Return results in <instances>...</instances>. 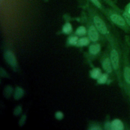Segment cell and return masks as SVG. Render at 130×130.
Listing matches in <instances>:
<instances>
[{
  "mask_svg": "<svg viewBox=\"0 0 130 130\" xmlns=\"http://www.w3.org/2000/svg\"><path fill=\"white\" fill-rule=\"evenodd\" d=\"M104 12L108 14L110 19L112 22L119 26L125 27L127 24L123 16H121L112 9L106 8Z\"/></svg>",
  "mask_w": 130,
  "mask_h": 130,
  "instance_id": "1",
  "label": "cell"
},
{
  "mask_svg": "<svg viewBox=\"0 0 130 130\" xmlns=\"http://www.w3.org/2000/svg\"><path fill=\"white\" fill-rule=\"evenodd\" d=\"M79 1L80 4H84V6L87 4H90L103 12L106 8L103 5L102 0H79Z\"/></svg>",
  "mask_w": 130,
  "mask_h": 130,
  "instance_id": "2",
  "label": "cell"
},
{
  "mask_svg": "<svg viewBox=\"0 0 130 130\" xmlns=\"http://www.w3.org/2000/svg\"><path fill=\"white\" fill-rule=\"evenodd\" d=\"M88 35L90 40L92 41L95 42L99 39V31L93 23L90 25L88 28Z\"/></svg>",
  "mask_w": 130,
  "mask_h": 130,
  "instance_id": "3",
  "label": "cell"
},
{
  "mask_svg": "<svg viewBox=\"0 0 130 130\" xmlns=\"http://www.w3.org/2000/svg\"><path fill=\"white\" fill-rule=\"evenodd\" d=\"M110 57L114 69H117L119 66V57L117 52L115 49H113L111 51Z\"/></svg>",
  "mask_w": 130,
  "mask_h": 130,
  "instance_id": "4",
  "label": "cell"
},
{
  "mask_svg": "<svg viewBox=\"0 0 130 130\" xmlns=\"http://www.w3.org/2000/svg\"><path fill=\"white\" fill-rule=\"evenodd\" d=\"M111 127L112 130H122L124 128L123 124L119 119H115L111 123Z\"/></svg>",
  "mask_w": 130,
  "mask_h": 130,
  "instance_id": "5",
  "label": "cell"
},
{
  "mask_svg": "<svg viewBox=\"0 0 130 130\" xmlns=\"http://www.w3.org/2000/svg\"><path fill=\"white\" fill-rule=\"evenodd\" d=\"M5 57L7 61L12 65H15L16 64L15 58L13 54L10 52H7L5 54Z\"/></svg>",
  "mask_w": 130,
  "mask_h": 130,
  "instance_id": "6",
  "label": "cell"
},
{
  "mask_svg": "<svg viewBox=\"0 0 130 130\" xmlns=\"http://www.w3.org/2000/svg\"><path fill=\"white\" fill-rule=\"evenodd\" d=\"M103 67L104 70L107 73H111L112 71V68L110 59L109 58L105 59L103 62Z\"/></svg>",
  "mask_w": 130,
  "mask_h": 130,
  "instance_id": "7",
  "label": "cell"
},
{
  "mask_svg": "<svg viewBox=\"0 0 130 130\" xmlns=\"http://www.w3.org/2000/svg\"><path fill=\"white\" fill-rule=\"evenodd\" d=\"M100 50V45L99 44L91 45L89 47V52L92 54L98 53Z\"/></svg>",
  "mask_w": 130,
  "mask_h": 130,
  "instance_id": "8",
  "label": "cell"
},
{
  "mask_svg": "<svg viewBox=\"0 0 130 130\" xmlns=\"http://www.w3.org/2000/svg\"><path fill=\"white\" fill-rule=\"evenodd\" d=\"M101 75V71L99 68H95L93 69L91 72V77L94 79H98Z\"/></svg>",
  "mask_w": 130,
  "mask_h": 130,
  "instance_id": "9",
  "label": "cell"
},
{
  "mask_svg": "<svg viewBox=\"0 0 130 130\" xmlns=\"http://www.w3.org/2000/svg\"><path fill=\"white\" fill-rule=\"evenodd\" d=\"M89 41L87 38H82L78 41L77 45L78 46H85L88 44Z\"/></svg>",
  "mask_w": 130,
  "mask_h": 130,
  "instance_id": "10",
  "label": "cell"
},
{
  "mask_svg": "<svg viewBox=\"0 0 130 130\" xmlns=\"http://www.w3.org/2000/svg\"><path fill=\"white\" fill-rule=\"evenodd\" d=\"M124 75L126 81L130 84V69L128 67H126L125 68Z\"/></svg>",
  "mask_w": 130,
  "mask_h": 130,
  "instance_id": "11",
  "label": "cell"
},
{
  "mask_svg": "<svg viewBox=\"0 0 130 130\" xmlns=\"http://www.w3.org/2000/svg\"><path fill=\"white\" fill-rule=\"evenodd\" d=\"M72 30V27L70 23H67L63 27V31L66 34H70Z\"/></svg>",
  "mask_w": 130,
  "mask_h": 130,
  "instance_id": "12",
  "label": "cell"
},
{
  "mask_svg": "<svg viewBox=\"0 0 130 130\" xmlns=\"http://www.w3.org/2000/svg\"><path fill=\"white\" fill-rule=\"evenodd\" d=\"M107 78H108V75L107 74H102L100 76V77L98 78V82L99 83H100V84L105 83L107 81Z\"/></svg>",
  "mask_w": 130,
  "mask_h": 130,
  "instance_id": "13",
  "label": "cell"
},
{
  "mask_svg": "<svg viewBox=\"0 0 130 130\" xmlns=\"http://www.w3.org/2000/svg\"><path fill=\"white\" fill-rule=\"evenodd\" d=\"M86 32V30L85 27L82 26H80L77 28V29L76 30V33L79 36H83L84 34H85Z\"/></svg>",
  "mask_w": 130,
  "mask_h": 130,
  "instance_id": "14",
  "label": "cell"
},
{
  "mask_svg": "<svg viewBox=\"0 0 130 130\" xmlns=\"http://www.w3.org/2000/svg\"><path fill=\"white\" fill-rule=\"evenodd\" d=\"M122 16L124 17V18L125 19V20H126L128 25L129 26H130V15H128L127 13H126L125 12H123L122 13Z\"/></svg>",
  "mask_w": 130,
  "mask_h": 130,
  "instance_id": "15",
  "label": "cell"
},
{
  "mask_svg": "<svg viewBox=\"0 0 130 130\" xmlns=\"http://www.w3.org/2000/svg\"><path fill=\"white\" fill-rule=\"evenodd\" d=\"M78 38L77 37H76V36L73 37L70 39L69 43L71 44L76 45V44H77V43L78 42Z\"/></svg>",
  "mask_w": 130,
  "mask_h": 130,
  "instance_id": "16",
  "label": "cell"
},
{
  "mask_svg": "<svg viewBox=\"0 0 130 130\" xmlns=\"http://www.w3.org/2000/svg\"><path fill=\"white\" fill-rule=\"evenodd\" d=\"M124 12L128 15H130V2L128 3L124 8Z\"/></svg>",
  "mask_w": 130,
  "mask_h": 130,
  "instance_id": "17",
  "label": "cell"
},
{
  "mask_svg": "<svg viewBox=\"0 0 130 130\" xmlns=\"http://www.w3.org/2000/svg\"><path fill=\"white\" fill-rule=\"evenodd\" d=\"M63 117V114L61 112H58L56 113V117L58 119H60Z\"/></svg>",
  "mask_w": 130,
  "mask_h": 130,
  "instance_id": "18",
  "label": "cell"
},
{
  "mask_svg": "<svg viewBox=\"0 0 130 130\" xmlns=\"http://www.w3.org/2000/svg\"><path fill=\"white\" fill-rule=\"evenodd\" d=\"M105 128L107 129H111V123L109 122H107L105 124Z\"/></svg>",
  "mask_w": 130,
  "mask_h": 130,
  "instance_id": "19",
  "label": "cell"
},
{
  "mask_svg": "<svg viewBox=\"0 0 130 130\" xmlns=\"http://www.w3.org/2000/svg\"><path fill=\"white\" fill-rule=\"evenodd\" d=\"M91 129H96V130H98V129H101V128L100 127H94L91 128Z\"/></svg>",
  "mask_w": 130,
  "mask_h": 130,
  "instance_id": "20",
  "label": "cell"
},
{
  "mask_svg": "<svg viewBox=\"0 0 130 130\" xmlns=\"http://www.w3.org/2000/svg\"><path fill=\"white\" fill-rule=\"evenodd\" d=\"M45 2H47L48 1V0H44Z\"/></svg>",
  "mask_w": 130,
  "mask_h": 130,
  "instance_id": "21",
  "label": "cell"
}]
</instances>
